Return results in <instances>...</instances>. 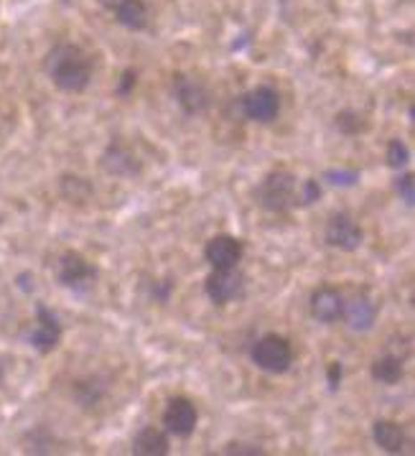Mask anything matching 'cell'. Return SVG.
<instances>
[{
  "instance_id": "7a4b0ae2",
  "label": "cell",
  "mask_w": 415,
  "mask_h": 456,
  "mask_svg": "<svg viewBox=\"0 0 415 456\" xmlns=\"http://www.w3.org/2000/svg\"><path fill=\"white\" fill-rule=\"evenodd\" d=\"M255 200L263 209L283 215L293 207H298V182L290 171H283V168L271 171L255 189Z\"/></svg>"
},
{
  "instance_id": "d6986e66",
  "label": "cell",
  "mask_w": 415,
  "mask_h": 456,
  "mask_svg": "<svg viewBox=\"0 0 415 456\" xmlns=\"http://www.w3.org/2000/svg\"><path fill=\"white\" fill-rule=\"evenodd\" d=\"M105 393H108V387L102 385L100 378H85V380H77L72 387L74 401L79 403L82 408H94V405H100L102 398H105Z\"/></svg>"
},
{
  "instance_id": "7c38bea8",
  "label": "cell",
  "mask_w": 415,
  "mask_h": 456,
  "mask_svg": "<svg viewBox=\"0 0 415 456\" xmlns=\"http://www.w3.org/2000/svg\"><path fill=\"white\" fill-rule=\"evenodd\" d=\"M174 97L186 115H201L209 108V100H212L209 90L199 79L186 77V74H174Z\"/></svg>"
},
{
  "instance_id": "2e32d148",
  "label": "cell",
  "mask_w": 415,
  "mask_h": 456,
  "mask_svg": "<svg viewBox=\"0 0 415 456\" xmlns=\"http://www.w3.org/2000/svg\"><path fill=\"white\" fill-rule=\"evenodd\" d=\"M372 438L378 444L382 452H390V454H400L408 444V436H405V428L395 423V420L379 419L372 423Z\"/></svg>"
},
{
  "instance_id": "484cf974",
  "label": "cell",
  "mask_w": 415,
  "mask_h": 456,
  "mask_svg": "<svg viewBox=\"0 0 415 456\" xmlns=\"http://www.w3.org/2000/svg\"><path fill=\"white\" fill-rule=\"evenodd\" d=\"M326 179L331 183H342V186H352L354 182H360V174L357 171H346V168H339V171H326Z\"/></svg>"
},
{
  "instance_id": "277c9868",
  "label": "cell",
  "mask_w": 415,
  "mask_h": 456,
  "mask_svg": "<svg viewBox=\"0 0 415 456\" xmlns=\"http://www.w3.org/2000/svg\"><path fill=\"white\" fill-rule=\"evenodd\" d=\"M326 245L334 248V250H342V253H354L360 250L362 242H364V230L360 227V222L349 215H331V219L326 222Z\"/></svg>"
},
{
  "instance_id": "30bf717a",
  "label": "cell",
  "mask_w": 415,
  "mask_h": 456,
  "mask_svg": "<svg viewBox=\"0 0 415 456\" xmlns=\"http://www.w3.org/2000/svg\"><path fill=\"white\" fill-rule=\"evenodd\" d=\"M59 342H61V324H59L56 314L46 309L44 304H38L37 322H34V329L28 331V345L41 354H49L59 347Z\"/></svg>"
},
{
  "instance_id": "ba28073f",
  "label": "cell",
  "mask_w": 415,
  "mask_h": 456,
  "mask_svg": "<svg viewBox=\"0 0 415 456\" xmlns=\"http://www.w3.org/2000/svg\"><path fill=\"white\" fill-rule=\"evenodd\" d=\"M204 291H207L212 304L227 306V304H232V301L245 296V275L240 273L237 268L212 271V275L204 283Z\"/></svg>"
},
{
  "instance_id": "4316f807",
  "label": "cell",
  "mask_w": 415,
  "mask_h": 456,
  "mask_svg": "<svg viewBox=\"0 0 415 456\" xmlns=\"http://www.w3.org/2000/svg\"><path fill=\"white\" fill-rule=\"evenodd\" d=\"M224 454H248V456H260L265 454V449L255 446V444H242V441H232L224 446Z\"/></svg>"
},
{
  "instance_id": "4fadbf2b",
  "label": "cell",
  "mask_w": 415,
  "mask_h": 456,
  "mask_svg": "<svg viewBox=\"0 0 415 456\" xmlns=\"http://www.w3.org/2000/svg\"><path fill=\"white\" fill-rule=\"evenodd\" d=\"M344 293L334 286H319L308 298L311 316L321 324H334L344 316Z\"/></svg>"
},
{
  "instance_id": "83f0119b",
  "label": "cell",
  "mask_w": 415,
  "mask_h": 456,
  "mask_svg": "<svg viewBox=\"0 0 415 456\" xmlns=\"http://www.w3.org/2000/svg\"><path fill=\"white\" fill-rule=\"evenodd\" d=\"M135 85H138V72H135V69H126L123 77H120V82H118V87H115V92H118L120 97H127L130 92L135 90Z\"/></svg>"
},
{
  "instance_id": "f1b7e54d",
  "label": "cell",
  "mask_w": 415,
  "mask_h": 456,
  "mask_svg": "<svg viewBox=\"0 0 415 456\" xmlns=\"http://www.w3.org/2000/svg\"><path fill=\"white\" fill-rule=\"evenodd\" d=\"M344 378V367L342 362H331V365L326 367V383H329V390H339V385H342Z\"/></svg>"
},
{
  "instance_id": "ffe728a7",
  "label": "cell",
  "mask_w": 415,
  "mask_h": 456,
  "mask_svg": "<svg viewBox=\"0 0 415 456\" xmlns=\"http://www.w3.org/2000/svg\"><path fill=\"white\" fill-rule=\"evenodd\" d=\"M334 126H337V130H339L342 135L354 138V135H362V133H367V130H370V118H367L364 112H360V110L344 108L337 112Z\"/></svg>"
},
{
  "instance_id": "3957f363",
  "label": "cell",
  "mask_w": 415,
  "mask_h": 456,
  "mask_svg": "<svg viewBox=\"0 0 415 456\" xmlns=\"http://www.w3.org/2000/svg\"><path fill=\"white\" fill-rule=\"evenodd\" d=\"M250 360L263 372L283 375L293 365V345L281 334H265L250 347Z\"/></svg>"
},
{
  "instance_id": "ac0fdd59",
  "label": "cell",
  "mask_w": 415,
  "mask_h": 456,
  "mask_svg": "<svg viewBox=\"0 0 415 456\" xmlns=\"http://www.w3.org/2000/svg\"><path fill=\"white\" fill-rule=\"evenodd\" d=\"M372 380L379 385H397L403 378H405V367H403V360L395 357V354H382L372 362Z\"/></svg>"
},
{
  "instance_id": "52a82bcc",
  "label": "cell",
  "mask_w": 415,
  "mask_h": 456,
  "mask_svg": "<svg viewBox=\"0 0 415 456\" xmlns=\"http://www.w3.org/2000/svg\"><path fill=\"white\" fill-rule=\"evenodd\" d=\"M56 281L64 289H82L90 286L92 281L97 278V271L90 265V260L77 253V250H64L61 256L56 257Z\"/></svg>"
},
{
  "instance_id": "44dd1931",
  "label": "cell",
  "mask_w": 415,
  "mask_h": 456,
  "mask_svg": "<svg viewBox=\"0 0 415 456\" xmlns=\"http://www.w3.org/2000/svg\"><path fill=\"white\" fill-rule=\"evenodd\" d=\"M54 444L56 438L52 436V431L46 428V426H37V428H31L26 438H23V449L28 452V454H52L54 452Z\"/></svg>"
},
{
  "instance_id": "9c48e42d",
  "label": "cell",
  "mask_w": 415,
  "mask_h": 456,
  "mask_svg": "<svg viewBox=\"0 0 415 456\" xmlns=\"http://www.w3.org/2000/svg\"><path fill=\"white\" fill-rule=\"evenodd\" d=\"M242 112L253 123H273L281 115V94L268 85H260L242 97Z\"/></svg>"
},
{
  "instance_id": "8fae6325",
  "label": "cell",
  "mask_w": 415,
  "mask_h": 456,
  "mask_svg": "<svg viewBox=\"0 0 415 456\" xmlns=\"http://www.w3.org/2000/svg\"><path fill=\"white\" fill-rule=\"evenodd\" d=\"M204 257L212 265V271H227V268H237L245 257V242L232 238V235H217L207 242L204 248Z\"/></svg>"
},
{
  "instance_id": "5b68a950",
  "label": "cell",
  "mask_w": 415,
  "mask_h": 456,
  "mask_svg": "<svg viewBox=\"0 0 415 456\" xmlns=\"http://www.w3.org/2000/svg\"><path fill=\"white\" fill-rule=\"evenodd\" d=\"M100 164L105 168V174L118 176V179H133V176H138V174L143 171V161L138 159L135 148L130 146V143H126V141H120V138L112 141V143L105 148Z\"/></svg>"
},
{
  "instance_id": "7402d4cb",
  "label": "cell",
  "mask_w": 415,
  "mask_h": 456,
  "mask_svg": "<svg viewBox=\"0 0 415 456\" xmlns=\"http://www.w3.org/2000/svg\"><path fill=\"white\" fill-rule=\"evenodd\" d=\"M61 194H64V200L67 201H77V204H82V201H87L92 197V183L87 179H82V176H61Z\"/></svg>"
},
{
  "instance_id": "8992f818",
  "label": "cell",
  "mask_w": 415,
  "mask_h": 456,
  "mask_svg": "<svg viewBox=\"0 0 415 456\" xmlns=\"http://www.w3.org/2000/svg\"><path fill=\"white\" fill-rule=\"evenodd\" d=\"M199 423V411L194 403L183 395H176L166 403V411H163V428L166 434L176 438H189L197 431Z\"/></svg>"
},
{
  "instance_id": "e0dca14e",
  "label": "cell",
  "mask_w": 415,
  "mask_h": 456,
  "mask_svg": "<svg viewBox=\"0 0 415 456\" xmlns=\"http://www.w3.org/2000/svg\"><path fill=\"white\" fill-rule=\"evenodd\" d=\"M112 11H115L118 23L130 28V31H143L148 26V19H151L145 0H120Z\"/></svg>"
},
{
  "instance_id": "5bb4252c",
  "label": "cell",
  "mask_w": 415,
  "mask_h": 456,
  "mask_svg": "<svg viewBox=\"0 0 415 456\" xmlns=\"http://www.w3.org/2000/svg\"><path fill=\"white\" fill-rule=\"evenodd\" d=\"M342 319L349 324L352 331H370L378 322V304L367 293H360L349 304H344Z\"/></svg>"
},
{
  "instance_id": "f546056e",
  "label": "cell",
  "mask_w": 415,
  "mask_h": 456,
  "mask_svg": "<svg viewBox=\"0 0 415 456\" xmlns=\"http://www.w3.org/2000/svg\"><path fill=\"white\" fill-rule=\"evenodd\" d=\"M171 291H174V283L171 281H156V286H153V298L156 301H161V304H166L168 298H171Z\"/></svg>"
},
{
  "instance_id": "9a60e30c",
  "label": "cell",
  "mask_w": 415,
  "mask_h": 456,
  "mask_svg": "<svg viewBox=\"0 0 415 456\" xmlns=\"http://www.w3.org/2000/svg\"><path fill=\"white\" fill-rule=\"evenodd\" d=\"M171 452V441L168 434L156 428V426H143L135 436H133V454L138 456H166Z\"/></svg>"
},
{
  "instance_id": "603a6c76",
  "label": "cell",
  "mask_w": 415,
  "mask_h": 456,
  "mask_svg": "<svg viewBox=\"0 0 415 456\" xmlns=\"http://www.w3.org/2000/svg\"><path fill=\"white\" fill-rule=\"evenodd\" d=\"M385 161H387L390 168H405L408 161H411V151H408V146H405L403 141L393 138V141L387 143V151H385Z\"/></svg>"
},
{
  "instance_id": "d4e9b609",
  "label": "cell",
  "mask_w": 415,
  "mask_h": 456,
  "mask_svg": "<svg viewBox=\"0 0 415 456\" xmlns=\"http://www.w3.org/2000/svg\"><path fill=\"white\" fill-rule=\"evenodd\" d=\"M395 191H397V197L405 201L408 207H413V201H415V176L413 174H403V176H397Z\"/></svg>"
},
{
  "instance_id": "4dcf8cb0",
  "label": "cell",
  "mask_w": 415,
  "mask_h": 456,
  "mask_svg": "<svg viewBox=\"0 0 415 456\" xmlns=\"http://www.w3.org/2000/svg\"><path fill=\"white\" fill-rule=\"evenodd\" d=\"M3 378H5V367H3V362H0V383H3Z\"/></svg>"
},
{
  "instance_id": "cb8c5ba5",
  "label": "cell",
  "mask_w": 415,
  "mask_h": 456,
  "mask_svg": "<svg viewBox=\"0 0 415 456\" xmlns=\"http://www.w3.org/2000/svg\"><path fill=\"white\" fill-rule=\"evenodd\" d=\"M319 200H321V186L316 179H306L298 183V207H311Z\"/></svg>"
},
{
  "instance_id": "6da1fadb",
  "label": "cell",
  "mask_w": 415,
  "mask_h": 456,
  "mask_svg": "<svg viewBox=\"0 0 415 456\" xmlns=\"http://www.w3.org/2000/svg\"><path fill=\"white\" fill-rule=\"evenodd\" d=\"M44 67L56 87L61 92H69V94L87 90L92 82V72H94L92 56L77 44H56L46 54Z\"/></svg>"
}]
</instances>
